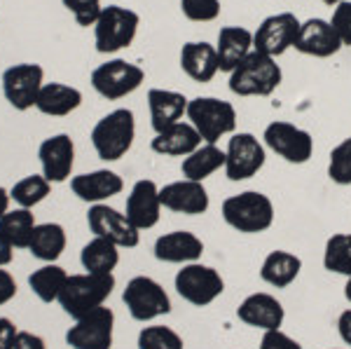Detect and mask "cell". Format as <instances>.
Listing matches in <instances>:
<instances>
[{"label":"cell","mask_w":351,"mask_h":349,"mask_svg":"<svg viewBox=\"0 0 351 349\" xmlns=\"http://www.w3.org/2000/svg\"><path fill=\"white\" fill-rule=\"evenodd\" d=\"M112 289H115V277L112 274H71L59 293V305L77 322L84 314L104 307Z\"/></svg>","instance_id":"6da1fadb"},{"label":"cell","mask_w":351,"mask_h":349,"mask_svg":"<svg viewBox=\"0 0 351 349\" xmlns=\"http://www.w3.org/2000/svg\"><path fill=\"white\" fill-rule=\"evenodd\" d=\"M281 80H284V73L276 59L253 49L230 73V92L237 97H269L279 89Z\"/></svg>","instance_id":"7a4b0ae2"},{"label":"cell","mask_w":351,"mask_h":349,"mask_svg":"<svg viewBox=\"0 0 351 349\" xmlns=\"http://www.w3.org/2000/svg\"><path fill=\"white\" fill-rule=\"evenodd\" d=\"M223 218L232 230L243 234H260L274 223V204L267 195L246 190L223 202Z\"/></svg>","instance_id":"3957f363"},{"label":"cell","mask_w":351,"mask_h":349,"mask_svg":"<svg viewBox=\"0 0 351 349\" xmlns=\"http://www.w3.org/2000/svg\"><path fill=\"white\" fill-rule=\"evenodd\" d=\"M136 136L134 112L129 108H117L101 117L92 129V145L96 155L106 162H117L132 150Z\"/></svg>","instance_id":"277c9868"},{"label":"cell","mask_w":351,"mask_h":349,"mask_svg":"<svg viewBox=\"0 0 351 349\" xmlns=\"http://www.w3.org/2000/svg\"><path fill=\"white\" fill-rule=\"evenodd\" d=\"M188 122L199 132L204 143H218L237 129V110L230 101L216 97H197L188 104Z\"/></svg>","instance_id":"5b68a950"},{"label":"cell","mask_w":351,"mask_h":349,"mask_svg":"<svg viewBox=\"0 0 351 349\" xmlns=\"http://www.w3.org/2000/svg\"><path fill=\"white\" fill-rule=\"evenodd\" d=\"M141 16L134 10L108 5L101 10L99 19L94 24V43L99 54H115L129 47L138 33Z\"/></svg>","instance_id":"8992f818"},{"label":"cell","mask_w":351,"mask_h":349,"mask_svg":"<svg viewBox=\"0 0 351 349\" xmlns=\"http://www.w3.org/2000/svg\"><path fill=\"white\" fill-rule=\"evenodd\" d=\"M176 291L190 305L206 307L223 296L225 281L213 267L202 265V263H188L176 274Z\"/></svg>","instance_id":"52a82bcc"},{"label":"cell","mask_w":351,"mask_h":349,"mask_svg":"<svg viewBox=\"0 0 351 349\" xmlns=\"http://www.w3.org/2000/svg\"><path fill=\"white\" fill-rule=\"evenodd\" d=\"M145 73L141 66L129 64L124 59H112L106 64L96 66L92 71V87L96 89V94H101L108 101H117L129 97L132 92L143 84Z\"/></svg>","instance_id":"ba28073f"},{"label":"cell","mask_w":351,"mask_h":349,"mask_svg":"<svg viewBox=\"0 0 351 349\" xmlns=\"http://www.w3.org/2000/svg\"><path fill=\"white\" fill-rule=\"evenodd\" d=\"M122 300L136 322H152V319L171 312L169 293L155 279L143 277V274L129 281L122 293Z\"/></svg>","instance_id":"9c48e42d"},{"label":"cell","mask_w":351,"mask_h":349,"mask_svg":"<svg viewBox=\"0 0 351 349\" xmlns=\"http://www.w3.org/2000/svg\"><path fill=\"white\" fill-rule=\"evenodd\" d=\"M265 145L248 132H234L225 148V173L239 183L253 178L265 167Z\"/></svg>","instance_id":"30bf717a"},{"label":"cell","mask_w":351,"mask_h":349,"mask_svg":"<svg viewBox=\"0 0 351 349\" xmlns=\"http://www.w3.org/2000/svg\"><path fill=\"white\" fill-rule=\"evenodd\" d=\"M265 145L291 165H304L314 153V139L307 129H300L291 122L274 120L263 132Z\"/></svg>","instance_id":"8fae6325"},{"label":"cell","mask_w":351,"mask_h":349,"mask_svg":"<svg viewBox=\"0 0 351 349\" xmlns=\"http://www.w3.org/2000/svg\"><path fill=\"white\" fill-rule=\"evenodd\" d=\"M300 24L302 21L293 12H279L267 16L253 31V49L271 56V59L286 54L291 47H295Z\"/></svg>","instance_id":"7c38bea8"},{"label":"cell","mask_w":351,"mask_h":349,"mask_svg":"<svg viewBox=\"0 0 351 349\" xmlns=\"http://www.w3.org/2000/svg\"><path fill=\"white\" fill-rule=\"evenodd\" d=\"M45 71L38 64H14L3 73V94L14 110H28L38 104Z\"/></svg>","instance_id":"4fadbf2b"},{"label":"cell","mask_w":351,"mask_h":349,"mask_svg":"<svg viewBox=\"0 0 351 349\" xmlns=\"http://www.w3.org/2000/svg\"><path fill=\"white\" fill-rule=\"evenodd\" d=\"M115 314L110 307H99L77 319L66 333V342L73 349H110Z\"/></svg>","instance_id":"5bb4252c"},{"label":"cell","mask_w":351,"mask_h":349,"mask_svg":"<svg viewBox=\"0 0 351 349\" xmlns=\"http://www.w3.org/2000/svg\"><path fill=\"white\" fill-rule=\"evenodd\" d=\"M87 223L94 237H106L122 249H134L141 241V230L124 213L108 204H94L87 213Z\"/></svg>","instance_id":"9a60e30c"},{"label":"cell","mask_w":351,"mask_h":349,"mask_svg":"<svg viewBox=\"0 0 351 349\" xmlns=\"http://www.w3.org/2000/svg\"><path fill=\"white\" fill-rule=\"evenodd\" d=\"M38 157H40L43 176L49 183H64L75 165V143L68 134H56L43 141Z\"/></svg>","instance_id":"2e32d148"},{"label":"cell","mask_w":351,"mask_h":349,"mask_svg":"<svg viewBox=\"0 0 351 349\" xmlns=\"http://www.w3.org/2000/svg\"><path fill=\"white\" fill-rule=\"evenodd\" d=\"M295 49L300 54L316 56V59H328V56L337 54L339 49H342V40L337 38L330 21L321 19V16H311V19L300 24Z\"/></svg>","instance_id":"e0dca14e"},{"label":"cell","mask_w":351,"mask_h":349,"mask_svg":"<svg viewBox=\"0 0 351 349\" xmlns=\"http://www.w3.org/2000/svg\"><path fill=\"white\" fill-rule=\"evenodd\" d=\"M160 202L164 209L185 216H199L208 211V193L199 181H173L160 188Z\"/></svg>","instance_id":"ac0fdd59"},{"label":"cell","mask_w":351,"mask_h":349,"mask_svg":"<svg viewBox=\"0 0 351 349\" xmlns=\"http://www.w3.org/2000/svg\"><path fill=\"white\" fill-rule=\"evenodd\" d=\"M160 211H162V202H160V188H157V183L150 181V178L136 181L132 193L127 197V213L124 216L138 230H148L160 223Z\"/></svg>","instance_id":"d6986e66"},{"label":"cell","mask_w":351,"mask_h":349,"mask_svg":"<svg viewBox=\"0 0 351 349\" xmlns=\"http://www.w3.org/2000/svg\"><path fill=\"white\" fill-rule=\"evenodd\" d=\"M237 317L241 319L246 326L260 330H271V328H281L286 319L284 305L269 293H251L248 298H243L241 305L237 307Z\"/></svg>","instance_id":"ffe728a7"},{"label":"cell","mask_w":351,"mask_h":349,"mask_svg":"<svg viewBox=\"0 0 351 349\" xmlns=\"http://www.w3.org/2000/svg\"><path fill=\"white\" fill-rule=\"evenodd\" d=\"M204 253V241L188 230H176V232L162 234L155 241V258L162 263H173V265H188L197 263Z\"/></svg>","instance_id":"44dd1931"},{"label":"cell","mask_w":351,"mask_h":349,"mask_svg":"<svg viewBox=\"0 0 351 349\" xmlns=\"http://www.w3.org/2000/svg\"><path fill=\"white\" fill-rule=\"evenodd\" d=\"M190 101L180 92H171V89H150L148 92V108H150V125L155 134L164 132L176 122H183V115L188 112Z\"/></svg>","instance_id":"7402d4cb"},{"label":"cell","mask_w":351,"mask_h":349,"mask_svg":"<svg viewBox=\"0 0 351 349\" xmlns=\"http://www.w3.org/2000/svg\"><path fill=\"white\" fill-rule=\"evenodd\" d=\"M73 193L80 197L82 202H92V204H101L104 200L120 195L124 183L110 169H96V171L80 173L71 181Z\"/></svg>","instance_id":"603a6c76"},{"label":"cell","mask_w":351,"mask_h":349,"mask_svg":"<svg viewBox=\"0 0 351 349\" xmlns=\"http://www.w3.org/2000/svg\"><path fill=\"white\" fill-rule=\"evenodd\" d=\"M204 141L199 132L190 122H176V125L164 129V132L155 134V139L150 141V148L164 157H188Z\"/></svg>","instance_id":"cb8c5ba5"},{"label":"cell","mask_w":351,"mask_h":349,"mask_svg":"<svg viewBox=\"0 0 351 349\" xmlns=\"http://www.w3.org/2000/svg\"><path fill=\"white\" fill-rule=\"evenodd\" d=\"M180 69L195 82H211L220 71L216 45L211 43H185L180 49Z\"/></svg>","instance_id":"d4e9b609"},{"label":"cell","mask_w":351,"mask_h":349,"mask_svg":"<svg viewBox=\"0 0 351 349\" xmlns=\"http://www.w3.org/2000/svg\"><path fill=\"white\" fill-rule=\"evenodd\" d=\"M218 64L223 73H232L253 52V31L243 26H225L218 33L216 43Z\"/></svg>","instance_id":"484cf974"},{"label":"cell","mask_w":351,"mask_h":349,"mask_svg":"<svg viewBox=\"0 0 351 349\" xmlns=\"http://www.w3.org/2000/svg\"><path fill=\"white\" fill-rule=\"evenodd\" d=\"M80 104H82V92L77 87H71V84H64V82H47V84H43L36 108L40 110L43 115L64 117L80 108Z\"/></svg>","instance_id":"4316f807"},{"label":"cell","mask_w":351,"mask_h":349,"mask_svg":"<svg viewBox=\"0 0 351 349\" xmlns=\"http://www.w3.org/2000/svg\"><path fill=\"white\" fill-rule=\"evenodd\" d=\"M300 269H302V261L295 256V253L288 251H271L267 253V258L263 261V267H260V279L265 284L274 286V289H286L293 281L298 279Z\"/></svg>","instance_id":"83f0119b"},{"label":"cell","mask_w":351,"mask_h":349,"mask_svg":"<svg viewBox=\"0 0 351 349\" xmlns=\"http://www.w3.org/2000/svg\"><path fill=\"white\" fill-rule=\"evenodd\" d=\"M218 169H225V150H220L218 143H202L195 153L183 157V165H180L183 178L199 183L206 181Z\"/></svg>","instance_id":"f1b7e54d"},{"label":"cell","mask_w":351,"mask_h":349,"mask_svg":"<svg viewBox=\"0 0 351 349\" xmlns=\"http://www.w3.org/2000/svg\"><path fill=\"white\" fill-rule=\"evenodd\" d=\"M64 249H66V230L59 223L36 225L31 244H28V251L33 253V258L45 263H54L64 253Z\"/></svg>","instance_id":"f546056e"},{"label":"cell","mask_w":351,"mask_h":349,"mask_svg":"<svg viewBox=\"0 0 351 349\" xmlns=\"http://www.w3.org/2000/svg\"><path fill=\"white\" fill-rule=\"evenodd\" d=\"M120 246L112 244L106 237H94L89 244H84L80 253V263L92 274H112V269L120 263Z\"/></svg>","instance_id":"4dcf8cb0"},{"label":"cell","mask_w":351,"mask_h":349,"mask_svg":"<svg viewBox=\"0 0 351 349\" xmlns=\"http://www.w3.org/2000/svg\"><path fill=\"white\" fill-rule=\"evenodd\" d=\"M36 230V218L28 209H14L8 211L0 218V237L8 241L12 249H28Z\"/></svg>","instance_id":"1f68e13d"},{"label":"cell","mask_w":351,"mask_h":349,"mask_svg":"<svg viewBox=\"0 0 351 349\" xmlns=\"http://www.w3.org/2000/svg\"><path fill=\"white\" fill-rule=\"evenodd\" d=\"M66 279H68L66 269L49 263V265L36 269V272L28 277V286H31V291L40 298L43 302H52V300H59V293H61V289H64Z\"/></svg>","instance_id":"d6a6232c"},{"label":"cell","mask_w":351,"mask_h":349,"mask_svg":"<svg viewBox=\"0 0 351 349\" xmlns=\"http://www.w3.org/2000/svg\"><path fill=\"white\" fill-rule=\"evenodd\" d=\"M324 267L332 274L351 277V234L337 232L326 241Z\"/></svg>","instance_id":"836d02e7"},{"label":"cell","mask_w":351,"mask_h":349,"mask_svg":"<svg viewBox=\"0 0 351 349\" xmlns=\"http://www.w3.org/2000/svg\"><path fill=\"white\" fill-rule=\"evenodd\" d=\"M49 195V181L45 176H26L19 183H14V188L10 190V197L21 206V209H33L36 204H40L45 197Z\"/></svg>","instance_id":"e575fe53"},{"label":"cell","mask_w":351,"mask_h":349,"mask_svg":"<svg viewBox=\"0 0 351 349\" xmlns=\"http://www.w3.org/2000/svg\"><path fill=\"white\" fill-rule=\"evenodd\" d=\"M138 349H183V337L169 326H145L138 333Z\"/></svg>","instance_id":"d590c367"},{"label":"cell","mask_w":351,"mask_h":349,"mask_svg":"<svg viewBox=\"0 0 351 349\" xmlns=\"http://www.w3.org/2000/svg\"><path fill=\"white\" fill-rule=\"evenodd\" d=\"M328 178L337 185H351V136L344 139L330 150L328 160Z\"/></svg>","instance_id":"8d00e7d4"},{"label":"cell","mask_w":351,"mask_h":349,"mask_svg":"<svg viewBox=\"0 0 351 349\" xmlns=\"http://www.w3.org/2000/svg\"><path fill=\"white\" fill-rule=\"evenodd\" d=\"M64 8L75 16V21L84 28L94 26L101 14V0H61Z\"/></svg>","instance_id":"74e56055"},{"label":"cell","mask_w":351,"mask_h":349,"mask_svg":"<svg viewBox=\"0 0 351 349\" xmlns=\"http://www.w3.org/2000/svg\"><path fill=\"white\" fill-rule=\"evenodd\" d=\"M180 12L190 21H213L220 14V0H180Z\"/></svg>","instance_id":"f35d334b"},{"label":"cell","mask_w":351,"mask_h":349,"mask_svg":"<svg viewBox=\"0 0 351 349\" xmlns=\"http://www.w3.org/2000/svg\"><path fill=\"white\" fill-rule=\"evenodd\" d=\"M330 24L335 28L337 38L342 40V47L351 45V0H344V3L335 5Z\"/></svg>","instance_id":"ab89813d"},{"label":"cell","mask_w":351,"mask_h":349,"mask_svg":"<svg viewBox=\"0 0 351 349\" xmlns=\"http://www.w3.org/2000/svg\"><path fill=\"white\" fill-rule=\"evenodd\" d=\"M260 349H302V345L298 340H293L291 335H286L281 328H271L263 333Z\"/></svg>","instance_id":"60d3db41"},{"label":"cell","mask_w":351,"mask_h":349,"mask_svg":"<svg viewBox=\"0 0 351 349\" xmlns=\"http://www.w3.org/2000/svg\"><path fill=\"white\" fill-rule=\"evenodd\" d=\"M16 333L19 330L14 328V324L8 317H0V349H14Z\"/></svg>","instance_id":"b9f144b4"},{"label":"cell","mask_w":351,"mask_h":349,"mask_svg":"<svg viewBox=\"0 0 351 349\" xmlns=\"http://www.w3.org/2000/svg\"><path fill=\"white\" fill-rule=\"evenodd\" d=\"M16 296V281L8 269H0V305L10 302Z\"/></svg>","instance_id":"7bdbcfd3"},{"label":"cell","mask_w":351,"mask_h":349,"mask_svg":"<svg viewBox=\"0 0 351 349\" xmlns=\"http://www.w3.org/2000/svg\"><path fill=\"white\" fill-rule=\"evenodd\" d=\"M14 349H47V347H45V340L40 335L28 333V330H19V333H16Z\"/></svg>","instance_id":"ee69618b"},{"label":"cell","mask_w":351,"mask_h":349,"mask_svg":"<svg viewBox=\"0 0 351 349\" xmlns=\"http://www.w3.org/2000/svg\"><path fill=\"white\" fill-rule=\"evenodd\" d=\"M337 333L344 340V345H351V309L339 314L337 319Z\"/></svg>","instance_id":"f6af8a7d"},{"label":"cell","mask_w":351,"mask_h":349,"mask_svg":"<svg viewBox=\"0 0 351 349\" xmlns=\"http://www.w3.org/2000/svg\"><path fill=\"white\" fill-rule=\"evenodd\" d=\"M10 263H12V246L0 237V267L10 265Z\"/></svg>","instance_id":"bcb514c9"},{"label":"cell","mask_w":351,"mask_h":349,"mask_svg":"<svg viewBox=\"0 0 351 349\" xmlns=\"http://www.w3.org/2000/svg\"><path fill=\"white\" fill-rule=\"evenodd\" d=\"M10 200H12V197H10L8 190L0 188V218H3L5 213H8V209H10Z\"/></svg>","instance_id":"7dc6e473"},{"label":"cell","mask_w":351,"mask_h":349,"mask_svg":"<svg viewBox=\"0 0 351 349\" xmlns=\"http://www.w3.org/2000/svg\"><path fill=\"white\" fill-rule=\"evenodd\" d=\"M344 298L351 302V277H347V284H344Z\"/></svg>","instance_id":"c3c4849f"},{"label":"cell","mask_w":351,"mask_h":349,"mask_svg":"<svg viewBox=\"0 0 351 349\" xmlns=\"http://www.w3.org/2000/svg\"><path fill=\"white\" fill-rule=\"evenodd\" d=\"M326 5H332V8H335V5H339V3H344V0H324Z\"/></svg>","instance_id":"681fc988"}]
</instances>
